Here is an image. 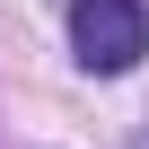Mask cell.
Listing matches in <instances>:
<instances>
[{
  "mask_svg": "<svg viewBox=\"0 0 149 149\" xmlns=\"http://www.w3.org/2000/svg\"><path fill=\"white\" fill-rule=\"evenodd\" d=\"M70 53L97 79H123L149 53V9L140 0H70Z\"/></svg>",
  "mask_w": 149,
  "mask_h": 149,
  "instance_id": "6da1fadb",
  "label": "cell"
}]
</instances>
